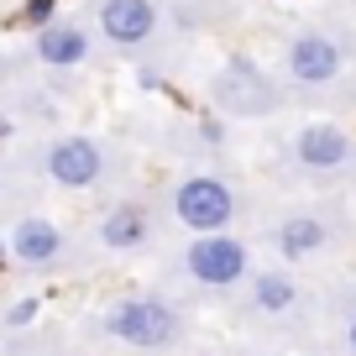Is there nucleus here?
<instances>
[{"label":"nucleus","instance_id":"8","mask_svg":"<svg viewBox=\"0 0 356 356\" xmlns=\"http://www.w3.org/2000/svg\"><path fill=\"white\" fill-rule=\"evenodd\" d=\"M37 58L47 68H79L89 58V32L74 22H47L37 26Z\"/></svg>","mask_w":356,"mask_h":356},{"label":"nucleus","instance_id":"11","mask_svg":"<svg viewBox=\"0 0 356 356\" xmlns=\"http://www.w3.org/2000/svg\"><path fill=\"white\" fill-rule=\"evenodd\" d=\"M320 246H325V225L309 220V215H293V220L278 225V252L283 257H309V252H320Z\"/></svg>","mask_w":356,"mask_h":356},{"label":"nucleus","instance_id":"9","mask_svg":"<svg viewBox=\"0 0 356 356\" xmlns=\"http://www.w3.org/2000/svg\"><path fill=\"white\" fill-rule=\"evenodd\" d=\"M293 152H299L304 168H341L346 157H351V142H346L335 126H304Z\"/></svg>","mask_w":356,"mask_h":356},{"label":"nucleus","instance_id":"6","mask_svg":"<svg viewBox=\"0 0 356 356\" xmlns=\"http://www.w3.org/2000/svg\"><path fill=\"white\" fill-rule=\"evenodd\" d=\"M6 246L16 252V262L47 267L58 252H63V231H58L53 220H42V215H26V220H16V231L6 236Z\"/></svg>","mask_w":356,"mask_h":356},{"label":"nucleus","instance_id":"13","mask_svg":"<svg viewBox=\"0 0 356 356\" xmlns=\"http://www.w3.org/2000/svg\"><path fill=\"white\" fill-rule=\"evenodd\" d=\"M53 22V0H26V26H47Z\"/></svg>","mask_w":356,"mask_h":356},{"label":"nucleus","instance_id":"5","mask_svg":"<svg viewBox=\"0 0 356 356\" xmlns=\"http://www.w3.org/2000/svg\"><path fill=\"white\" fill-rule=\"evenodd\" d=\"M100 32L121 47H136L157 32V6L152 0H100Z\"/></svg>","mask_w":356,"mask_h":356},{"label":"nucleus","instance_id":"15","mask_svg":"<svg viewBox=\"0 0 356 356\" xmlns=\"http://www.w3.org/2000/svg\"><path fill=\"white\" fill-rule=\"evenodd\" d=\"M351 351H356V320H351Z\"/></svg>","mask_w":356,"mask_h":356},{"label":"nucleus","instance_id":"7","mask_svg":"<svg viewBox=\"0 0 356 356\" xmlns=\"http://www.w3.org/2000/svg\"><path fill=\"white\" fill-rule=\"evenodd\" d=\"M289 74L299 79V84H325V79L341 74V47H335L330 37H320V32L299 37V42L289 47Z\"/></svg>","mask_w":356,"mask_h":356},{"label":"nucleus","instance_id":"14","mask_svg":"<svg viewBox=\"0 0 356 356\" xmlns=\"http://www.w3.org/2000/svg\"><path fill=\"white\" fill-rule=\"evenodd\" d=\"M32 314H37V304H32V299H26V304H11V325H26Z\"/></svg>","mask_w":356,"mask_h":356},{"label":"nucleus","instance_id":"1","mask_svg":"<svg viewBox=\"0 0 356 356\" xmlns=\"http://www.w3.org/2000/svg\"><path fill=\"white\" fill-rule=\"evenodd\" d=\"M105 335L121 346H136V351H157L178 335V314L168 309L163 299H121L105 309Z\"/></svg>","mask_w":356,"mask_h":356},{"label":"nucleus","instance_id":"4","mask_svg":"<svg viewBox=\"0 0 356 356\" xmlns=\"http://www.w3.org/2000/svg\"><path fill=\"white\" fill-rule=\"evenodd\" d=\"M100 173H105V152L89 136H58L47 147V178L58 189H89V184H100Z\"/></svg>","mask_w":356,"mask_h":356},{"label":"nucleus","instance_id":"16","mask_svg":"<svg viewBox=\"0 0 356 356\" xmlns=\"http://www.w3.org/2000/svg\"><path fill=\"white\" fill-rule=\"evenodd\" d=\"M0 262H6V236H0Z\"/></svg>","mask_w":356,"mask_h":356},{"label":"nucleus","instance_id":"12","mask_svg":"<svg viewBox=\"0 0 356 356\" xmlns=\"http://www.w3.org/2000/svg\"><path fill=\"white\" fill-rule=\"evenodd\" d=\"M252 299H257V309L278 314V309H289V304L299 299V289H293L289 273H257L252 278Z\"/></svg>","mask_w":356,"mask_h":356},{"label":"nucleus","instance_id":"3","mask_svg":"<svg viewBox=\"0 0 356 356\" xmlns=\"http://www.w3.org/2000/svg\"><path fill=\"white\" fill-rule=\"evenodd\" d=\"M184 267H189V278L204 283V289H231V283L246 278V246L236 241V236L204 231V236H194V241H189Z\"/></svg>","mask_w":356,"mask_h":356},{"label":"nucleus","instance_id":"10","mask_svg":"<svg viewBox=\"0 0 356 356\" xmlns=\"http://www.w3.org/2000/svg\"><path fill=\"white\" fill-rule=\"evenodd\" d=\"M142 236H147V215L131 210V204H121V210H111L100 220V241L111 252H131V246H142Z\"/></svg>","mask_w":356,"mask_h":356},{"label":"nucleus","instance_id":"2","mask_svg":"<svg viewBox=\"0 0 356 356\" xmlns=\"http://www.w3.org/2000/svg\"><path fill=\"white\" fill-rule=\"evenodd\" d=\"M173 215L200 236L204 231H225L231 215H236V194H231V184H220V178L194 173V178H184L173 189Z\"/></svg>","mask_w":356,"mask_h":356}]
</instances>
